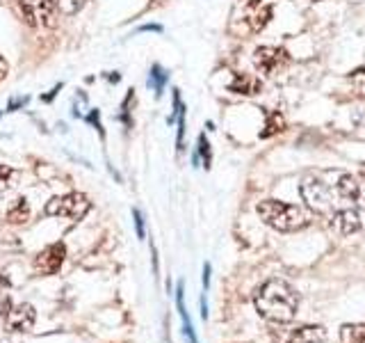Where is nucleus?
<instances>
[{
  "mask_svg": "<svg viewBox=\"0 0 365 343\" xmlns=\"http://www.w3.org/2000/svg\"><path fill=\"white\" fill-rule=\"evenodd\" d=\"M256 312L272 323H290L299 309V293L285 279H267L260 286L256 297Z\"/></svg>",
  "mask_w": 365,
  "mask_h": 343,
  "instance_id": "f257e3e1",
  "label": "nucleus"
},
{
  "mask_svg": "<svg viewBox=\"0 0 365 343\" xmlns=\"http://www.w3.org/2000/svg\"><path fill=\"white\" fill-rule=\"evenodd\" d=\"M260 220L274 227L277 232H299L311 224V215L294 204H285L279 199H265L256 206Z\"/></svg>",
  "mask_w": 365,
  "mask_h": 343,
  "instance_id": "f03ea898",
  "label": "nucleus"
},
{
  "mask_svg": "<svg viewBox=\"0 0 365 343\" xmlns=\"http://www.w3.org/2000/svg\"><path fill=\"white\" fill-rule=\"evenodd\" d=\"M89 209H91V202H89L87 194L68 192V194H62V197H53L48 204H46L43 206V215L64 217V220L78 222L89 213Z\"/></svg>",
  "mask_w": 365,
  "mask_h": 343,
  "instance_id": "7ed1b4c3",
  "label": "nucleus"
},
{
  "mask_svg": "<svg viewBox=\"0 0 365 343\" xmlns=\"http://www.w3.org/2000/svg\"><path fill=\"white\" fill-rule=\"evenodd\" d=\"M299 192L306 202V206L311 209L313 213L319 215H327L334 211V192L327 186L322 179L317 177H306L299 186Z\"/></svg>",
  "mask_w": 365,
  "mask_h": 343,
  "instance_id": "20e7f679",
  "label": "nucleus"
},
{
  "mask_svg": "<svg viewBox=\"0 0 365 343\" xmlns=\"http://www.w3.org/2000/svg\"><path fill=\"white\" fill-rule=\"evenodd\" d=\"M53 0H14L19 14L32 28L53 26Z\"/></svg>",
  "mask_w": 365,
  "mask_h": 343,
  "instance_id": "39448f33",
  "label": "nucleus"
},
{
  "mask_svg": "<svg viewBox=\"0 0 365 343\" xmlns=\"http://www.w3.org/2000/svg\"><path fill=\"white\" fill-rule=\"evenodd\" d=\"M288 60H290L288 53L279 49V46H260L254 53V64L258 71L265 76H274L277 71H281V69L288 64Z\"/></svg>",
  "mask_w": 365,
  "mask_h": 343,
  "instance_id": "423d86ee",
  "label": "nucleus"
},
{
  "mask_svg": "<svg viewBox=\"0 0 365 343\" xmlns=\"http://www.w3.org/2000/svg\"><path fill=\"white\" fill-rule=\"evenodd\" d=\"M37 323V312L34 307L23 302L16 307H9L7 314H5V329L7 332H30Z\"/></svg>",
  "mask_w": 365,
  "mask_h": 343,
  "instance_id": "0eeeda50",
  "label": "nucleus"
},
{
  "mask_svg": "<svg viewBox=\"0 0 365 343\" xmlns=\"http://www.w3.org/2000/svg\"><path fill=\"white\" fill-rule=\"evenodd\" d=\"M240 11H242V21L247 23L249 32L262 30L269 23V16H272V7L260 3V0H245Z\"/></svg>",
  "mask_w": 365,
  "mask_h": 343,
  "instance_id": "6e6552de",
  "label": "nucleus"
},
{
  "mask_svg": "<svg viewBox=\"0 0 365 343\" xmlns=\"http://www.w3.org/2000/svg\"><path fill=\"white\" fill-rule=\"evenodd\" d=\"M64 259H66V245L55 243V245H48L46 249L39 252L37 259H34V268H37L41 274H55L62 268Z\"/></svg>",
  "mask_w": 365,
  "mask_h": 343,
  "instance_id": "1a4fd4ad",
  "label": "nucleus"
},
{
  "mask_svg": "<svg viewBox=\"0 0 365 343\" xmlns=\"http://www.w3.org/2000/svg\"><path fill=\"white\" fill-rule=\"evenodd\" d=\"M327 329L322 325H304L292 329L288 337L277 339V343H324Z\"/></svg>",
  "mask_w": 365,
  "mask_h": 343,
  "instance_id": "9d476101",
  "label": "nucleus"
},
{
  "mask_svg": "<svg viewBox=\"0 0 365 343\" xmlns=\"http://www.w3.org/2000/svg\"><path fill=\"white\" fill-rule=\"evenodd\" d=\"M334 229L340 234V236H351L356 234L361 229V220H359V213L351 211V209H345V211H338L334 215Z\"/></svg>",
  "mask_w": 365,
  "mask_h": 343,
  "instance_id": "9b49d317",
  "label": "nucleus"
},
{
  "mask_svg": "<svg viewBox=\"0 0 365 343\" xmlns=\"http://www.w3.org/2000/svg\"><path fill=\"white\" fill-rule=\"evenodd\" d=\"M176 304H178V314H180V320H182V334L187 337L190 343H199L197 334H194V329H192V323H190V314L185 309V286H182V282L178 284V291H176Z\"/></svg>",
  "mask_w": 365,
  "mask_h": 343,
  "instance_id": "f8f14e48",
  "label": "nucleus"
},
{
  "mask_svg": "<svg viewBox=\"0 0 365 343\" xmlns=\"http://www.w3.org/2000/svg\"><path fill=\"white\" fill-rule=\"evenodd\" d=\"M336 188H338V194L342 199H347V202H356L359 197V192H361V183L349 177V174H342L336 183Z\"/></svg>",
  "mask_w": 365,
  "mask_h": 343,
  "instance_id": "ddd939ff",
  "label": "nucleus"
},
{
  "mask_svg": "<svg viewBox=\"0 0 365 343\" xmlns=\"http://www.w3.org/2000/svg\"><path fill=\"white\" fill-rule=\"evenodd\" d=\"M30 220V204L26 197H21L16 199L14 204L9 206V211H7V222L9 224H23V222H28Z\"/></svg>",
  "mask_w": 365,
  "mask_h": 343,
  "instance_id": "4468645a",
  "label": "nucleus"
},
{
  "mask_svg": "<svg viewBox=\"0 0 365 343\" xmlns=\"http://www.w3.org/2000/svg\"><path fill=\"white\" fill-rule=\"evenodd\" d=\"M231 89L237 91V94H258L260 83L254 76H247V74H237L235 80L231 83Z\"/></svg>",
  "mask_w": 365,
  "mask_h": 343,
  "instance_id": "2eb2a0df",
  "label": "nucleus"
},
{
  "mask_svg": "<svg viewBox=\"0 0 365 343\" xmlns=\"http://www.w3.org/2000/svg\"><path fill=\"white\" fill-rule=\"evenodd\" d=\"M340 337L345 343H365V325H342Z\"/></svg>",
  "mask_w": 365,
  "mask_h": 343,
  "instance_id": "dca6fc26",
  "label": "nucleus"
},
{
  "mask_svg": "<svg viewBox=\"0 0 365 343\" xmlns=\"http://www.w3.org/2000/svg\"><path fill=\"white\" fill-rule=\"evenodd\" d=\"M16 181H19V172L16 169H11L7 165H0V192L14 188Z\"/></svg>",
  "mask_w": 365,
  "mask_h": 343,
  "instance_id": "f3484780",
  "label": "nucleus"
},
{
  "mask_svg": "<svg viewBox=\"0 0 365 343\" xmlns=\"http://www.w3.org/2000/svg\"><path fill=\"white\" fill-rule=\"evenodd\" d=\"M53 3H55L57 7H60L62 14L73 16V14H78V11L85 7L87 0H53Z\"/></svg>",
  "mask_w": 365,
  "mask_h": 343,
  "instance_id": "a211bd4d",
  "label": "nucleus"
},
{
  "mask_svg": "<svg viewBox=\"0 0 365 343\" xmlns=\"http://www.w3.org/2000/svg\"><path fill=\"white\" fill-rule=\"evenodd\" d=\"M285 129V121L281 117V112H269L267 114V124H265V131H262V135H272V133H279Z\"/></svg>",
  "mask_w": 365,
  "mask_h": 343,
  "instance_id": "6ab92c4d",
  "label": "nucleus"
},
{
  "mask_svg": "<svg viewBox=\"0 0 365 343\" xmlns=\"http://www.w3.org/2000/svg\"><path fill=\"white\" fill-rule=\"evenodd\" d=\"M165 83H167V74L163 71V66H158V64H155V66L151 69V87H153V91H155V96L163 94Z\"/></svg>",
  "mask_w": 365,
  "mask_h": 343,
  "instance_id": "aec40b11",
  "label": "nucleus"
},
{
  "mask_svg": "<svg viewBox=\"0 0 365 343\" xmlns=\"http://www.w3.org/2000/svg\"><path fill=\"white\" fill-rule=\"evenodd\" d=\"M199 156H203V167H205V169H210L212 154H210V144H208V140H205V135L199 137V154L194 156V165L199 163Z\"/></svg>",
  "mask_w": 365,
  "mask_h": 343,
  "instance_id": "412c9836",
  "label": "nucleus"
},
{
  "mask_svg": "<svg viewBox=\"0 0 365 343\" xmlns=\"http://www.w3.org/2000/svg\"><path fill=\"white\" fill-rule=\"evenodd\" d=\"M349 83H351V87H354L356 94L365 96V66L356 69V71L349 76Z\"/></svg>",
  "mask_w": 365,
  "mask_h": 343,
  "instance_id": "4be33fe9",
  "label": "nucleus"
},
{
  "mask_svg": "<svg viewBox=\"0 0 365 343\" xmlns=\"http://www.w3.org/2000/svg\"><path fill=\"white\" fill-rule=\"evenodd\" d=\"M133 217H135V229H137V236L144 238V236H146V229H144V217H142V213L135 209V211H133Z\"/></svg>",
  "mask_w": 365,
  "mask_h": 343,
  "instance_id": "5701e85b",
  "label": "nucleus"
},
{
  "mask_svg": "<svg viewBox=\"0 0 365 343\" xmlns=\"http://www.w3.org/2000/svg\"><path fill=\"white\" fill-rule=\"evenodd\" d=\"M28 103V96H21V99H9V103H7V110L9 112H14V110H19V108H23Z\"/></svg>",
  "mask_w": 365,
  "mask_h": 343,
  "instance_id": "b1692460",
  "label": "nucleus"
},
{
  "mask_svg": "<svg viewBox=\"0 0 365 343\" xmlns=\"http://www.w3.org/2000/svg\"><path fill=\"white\" fill-rule=\"evenodd\" d=\"M208 286H210V263H205L203 266V289L208 291Z\"/></svg>",
  "mask_w": 365,
  "mask_h": 343,
  "instance_id": "393cba45",
  "label": "nucleus"
},
{
  "mask_svg": "<svg viewBox=\"0 0 365 343\" xmlns=\"http://www.w3.org/2000/svg\"><path fill=\"white\" fill-rule=\"evenodd\" d=\"M201 316H203V320L208 318V302H205V295H201Z\"/></svg>",
  "mask_w": 365,
  "mask_h": 343,
  "instance_id": "a878e982",
  "label": "nucleus"
},
{
  "mask_svg": "<svg viewBox=\"0 0 365 343\" xmlns=\"http://www.w3.org/2000/svg\"><path fill=\"white\" fill-rule=\"evenodd\" d=\"M7 76V62L3 60V57H0V80H3Z\"/></svg>",
  "mask_w": 365,
  "mask_h": 343,
  "instance_id": "bb28decb",
  "label": "nucleus"
},
{
  "mask_svg": "<svg viewBox=\"0 0 365 343\" xmlns=\"http://www.w3.org/2000/svg\"><path fill=\"white\" fill-rule=\"evenodd\" d=\"M356 202L363 206V209H365V188L361 186V192H359V197H356Z\"/></svg>",
  "mask_w": 365,
  "mask_h": 343,
  "instance_id": "cd10ccee",
  "label": "nucleus"
},
{
  "mask_svg": "<svg viewBox=\"0 0 365 343\" xmlns=\"http://www.w3.org/2000/svg\"><path fill=\"white\" fill-rule=\"evenodd\" d=\"M315 3H319V0H315Z\"/></svg>",
  "mask_w": 365,
  "mask_h": 343,
  "instance_id": "c85d7f7f",
  "label": "nucleus"
}]
</instances>
